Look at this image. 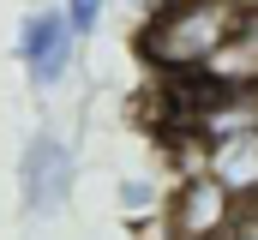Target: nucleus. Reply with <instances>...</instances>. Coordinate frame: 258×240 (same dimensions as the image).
<instances>
[{
	"label": "nucleus",
	"mask_w": 258,
	"mask_h": 240,
	"mask_svg": "<svg viewBox=\"0 0 258 240\" xmlns=\"http://www.w3.org/2000/svg\"><path fill=\"white\" fill-rule=\"evenodd\" d=\"M186 168H204L234 204H240V198H258V126H246V132H222V138H204Z\"/></svg>",
	"instance_id": "nucleus-5"
},
{
	"label": "nucleus",
	"mask_w": 258,
	"mask_h": 240,
	"mask_svg": "<svg viewBox=\"0 0 258 240\" xmlns=\"http://www.w3.org/2000/svg\"><path fill=\"white\" fill-rule=\"evenodd\" d=\"M72 186H78V156H72V144H66L54 126L30 132V144H24V156H18V204H24V216L54 222L66 210V198H72Z\"/></svg>",
	"instance_id": "nucleus-2"
},
{
	"label": "nucleus",
	"mask_w": 258,
	"mask_h": 240,
	"mask_svg": "<svg viewBox=\"0 0 258 240\" xmlns=\"http://www.w3.org/2000/svg\"><path fill=\"white\" fill-rule=\"evenodd\" d=\"M228 216H234V198L204 168H186V174L174 180L168 204H162V234L168 240H222Z\"/></svg>",
	"instance_id": "nucleus-3"
},
{
	"label": "nucleus",
	"mask_w": 258,
	"mask_h": 240,
	"mask_svg": "<svg viewBox=\"0 0 258 240\" xmlns=\"http://www.w3.org/2000/svg\"><path fill=\"white\" fill-rule=\"evenodd\" d=\"M114 198H120V216H126V222H138V216H156V210H162L156 180H144V174H126L120 186H114Z\"/></svg>",
	"instance_id": "nucleus-7"
},
{
	"label": "nucleus",
	"mask_w": 258,
	"mask_h": 240,
	"mask_svg": "<svg viewBox=\"0 0 258 240\" xmlns=\"http://www.w3.org/2000/svg\"><path fill=\"white\" fill-rule=\"evenodd\" d=\"M144 6H162V0H144Z\"/></svg>",
	"instance_id": "nucleus-10"
},
{
	"label": "nucleus",
	"mask_w": 258,
	"mask_h": 240,
	"mask_svg": "<svg viewBox=\"0 0 258 240\" xmlns=\"http://www.w3.org/2000/svg\"><path fill=\"white\" fill-rule=\"evenodd\" d=\"M198 84L210 96H252L258 90V18H246L216 54L198 66Z\"/></svg>",
	"instance_id": "nucleus-6"
},
{
	"label": "nucleus",
	"mask_w": 258,
	"mask_h": 240,
	"mask_svg": "<svg viewBox=\"0 0 258 240\" xmlns=\"http://www.w3.org/2000/svg\"><path fill=\"white\" fill-rule=\"evenodd\" d=\"M102 12H108V0H66L60 6V18H66V30L84 42V36H96V24H102Z\"/></svg>",
	"instance_id": "nucleus-8"
},
{
	"label": "nucleus",
	"mask_w": 258,
	"mask_h": 240,
	"mask_svg": "<svg viewBox=\"0 0 258 240\" xmlns=\"http://www.w3.org/2000/svg\"><path fill=\"white\" fill-rule=\"evenodd\" d=\"M222 240H258V198H240V204H234V216H228Z\"/></svg>",
	"instance_id": "nucleus-9"
},
{
	"label": "nucleus",
	"mask_w": 258,
	"mask_h": 240,
	"mask_svg": "<svg viewBox=\"0 0 258 240\" xmlns=\"http://www.w3.org/2000/svg\"><path fill=\"white\" fill-rule=\"evenodd\" d=\"M72 54H78V36L66 30L60 6L24 12V24H18V60H24L30 90H54L66 72H72Z\"/></svg>",
	"instance_id": "nucleus-4"
},
{
	"label": "nucleus",
	"mask_w": 258,
	"mask_h": 240,
	"mask_svg": "<svg viewBox=\"0 0 258 240\" xmlns=\"http://www.w3.org/2000/svg\"><path fill=\"white\" fill-rule=\"evenodd\" d=\"M258 0H162L132 36V54L144 60L156 78H198V66L216 54Z\"/></svg>",
	"instance_id": "nucleus-1"
}]
</instances>
